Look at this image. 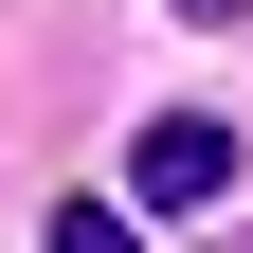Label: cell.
<instances>
[{
    "mask_svg": "<svg viewBox=\"0 0 253 253\" xmlns=\"http://www.w3.org/2000/svg\"><path fill=\"white\" fill-rule=\"evenodd\" d=\"M181 18H199V37H217V18H253V0H181Z\"/></svg>",
    "mask_w": 253,
    "mask_h": 253,
    "instance_id": "cell-3",
    "label": "cell"
},
{
    "mask_svg": "<svg viewBox=\"0 0 253 253\" xmlns=\"http://www.w3.org/2000/svg\"><path fill=\"white\" fill-rule=\"evenodd\" d=\"M217 199H235V126L217 109H163L126 145V217H217Z\"/></svg>",
    "mask_w": 253,
    "mask_h": 253,
    "instance_id": "cell-1",
    "label": "cell"
},
{
    "mask_svg": "<svg viewBox=\"0 0 253 253\" xmlns=\"http://www.w3.org/2000/svg\"><path fill=\"white\" fill-rule=\"evenodd\" d=\"M54 253H126V199H54Z\"/></svg>",
    "mask_w": 253,
    "mask_h": 253,
    "instance_id": "cell-2",
    "label": "cell"
}]
</instances>
